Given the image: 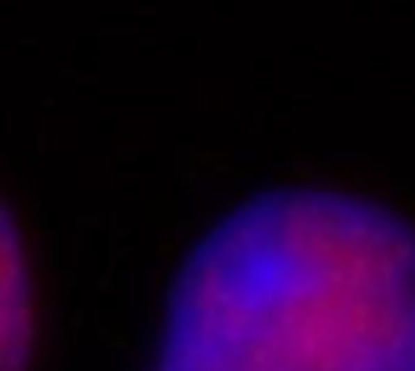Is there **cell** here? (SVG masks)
<instances>
[{
    "instance_id": "6da1fadb",
    "label": "cell",
    "mask_w": 415,
    "mask_h": 371,
    "mask_svg": "<svg viewBox=\"0 0 415 371\" xmlns=\"http://www.w3.org/2000/svg\"><path fill=\"white\" fill-rule=\"evenodd\" d=\"M150 371H415V222L328 186L241 200L186 255Z\"/></svg>"
}]
</instances>
